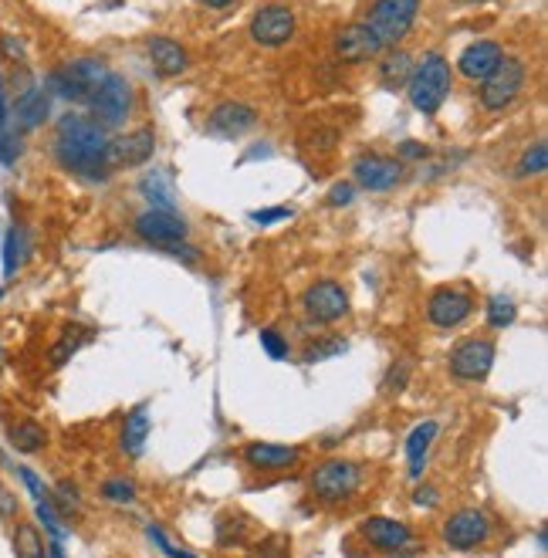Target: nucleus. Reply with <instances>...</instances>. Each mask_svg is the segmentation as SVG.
Here are the masks:
<instances>
[{
  "mask_svg": "<svg viewBox=\"0 0 548 558\" xmlns=\"http://www.w3.org/2000/svg\"><path fill=\"white\" fill-rule=\"evenodd\" d=\"M420 7H423V0H373L366 24L383 48H396V44L413 31V24H417V17H420Z\"/></svg>",
  "mask_w": 548,
  "mask_h": 558,
  "instance_id": "5",
  "label": "nucleus"
},
{
  "mask_svg": "<svg viewBox=\"0 0 548 558\" xmlns=\"http://www.w3.org/2000/svg\"><path fill=\"white\" fill-rule=\"evenodd\" d=\"M109 129L99 126L92 115L85 112H65L55 122V139H51V153L58 166L72 176H82L88 183H105L112 176L109 159Z\"/></svg>",
  "mask_w": 548,
  "mask_h": 558,
  "instance_id": "1",
  "label": "nucleus"
},
{
  "mask_svg": "<svg viewBox=\"0 0 548 558\" xmlns=\"http://www.w3.org/2000/svg\"><path fill=\"white\" fill-rule=\"evenodd\" d=\"M21 132H17L14 126H7L4 132H0V163L4 166H14L17 156H21Z\"/></svg>",
  "mask_w": 548,
  "mask_h": 558,
  "instance_id": "41",
  "label": "nucleus"
},
{
  "mask_svg": "<svg viewBox=\"0 0 548 558\" xmlns=\"http://www.w3.org/2000/svg\"><path fill=\"white\" fill-rule=\"evenodd\" d=\"M146 538H149V542H153V545H156L159 552H163L166 558H197V555L190 552L187 545H176L173 538L166 535V531L159 528V525H146Z\"/></svg>",
  "mask_w": 548,
  "mask_h": 558,
  "instance_id": "38",
  "label": "nucleus"
},
{
  "mask_svg": "<svg viewBox=\"0 0 548 558\" xmlns=\"http://www.w3.org/2000/svg\"><path fill=\"white\" fill-rule=\"evenodd\" d=\"M295 28L298 21L288 4H264L261 11H254L251 24H247V34L261 48H285L295 38Z\"/></svg>",
  "mask_w": 548,
  "mask_h": 558,
  "instance_id": "13",
  "label": "nucleus"
},
{
  "mask_svg": "<svg viewBox=\"0 0 548 558\" xmlns=\"http://www.w3.org/2000/svg\"><path fill=\"white\" fill-rule=\"evenodd\" d=\"M51 119V95L44 85H28L14 102V122L17 132H34Z\"/></svg>",
  "mask_w": 548,
  "mask_h": 558,
  "instance_id": "20",
  "label": "nucleus"
},
{
  "mask_svg": "<svg viewBox=\"0 0 548 558\" xmlns=\"http://www.w3.org/2000/svg\"><path fill=\"white\" fill-rule=\"evenodd\" d=\"M258 126V109L247 102H220L207 115V132L217 139H241Z\"/></svg>",
  "mask_w": 548,
  "mask_h": 558,
  "instance_id": "16",
  "label": "nucleus"
},
{
  "mask_svg": "<svg viewBox=\"0 0 548 558\" xmlns=\"http://www.w3.org/2000/svg\"><path fill=\"white\" fill-rule=\"evenodd\" d=\"M440 423L437 420H423L410 430L406 437V460H410V481H423V471H427V454L437 440Z\"/></svg>",
  "mask_w": 548,
  "mask_h": 558,
  "instance_id": "24",
  "label": "nucleus"
},
{
  "mask_svg": "<svg viewBox=\"0 0 548 558\" xmlns=\"http://www.w3.org/2000/svg\"><path fill=\"white\" fill-rule=\"evenodd\" d=\"M288 217H295V207H268V210H254L251 214L254 224H261V227H271V224L288 220Z\"/></svg>",
  "mask_w": 548,
  "mask_h": 558,
  "instance_id": "44",
  "label": "nucleus"
},
{
  "mask_svg": "<svg viewBox=\"0 0 548 558\" xmlns=\"http://www.w3.org/2000/svg\"><path fill=\"white\" fill-rule=\"evenodd\" d=\"M450 88H454V72H450V61L440 55V51H427L417 65H413V75L406 82V95H410V105L423 115H437L440 105L447 102Z\"/></svg>",
  "mask_w": 548,
  "mask_h": 558,
  "instance_id": "2",
  "label": "nucleus"
},
{
  "mask_svg": "<svg viewBox=\"0 0 548 558\" xmlns=\"http://www.w3.org/2000/svg\"><path fill=\"white\" fill-rule=\"evenodd\" d=\"M244 464L251 471H285L302 460V447L295 444H268V440H254L244 447Z\"/></svg>",
  "mask_w": 548,
  "mask_h": 558,
  "instance_id": "19",
  "label": "nucleus"
},
{
  "mask_svg": "<svg viewBox=\"0 0 548 558\" xmlns=\"http://www.w3.org/2000/svg\"><path fill=\"white\" fill-rule=\"evenodd\" d=\"M139 193L153 203V210H176V183L170 170H149L139 180Z\"/></svg>",
  "mask_w": 548,
  "mask_h": 558,
  "instance_id": "26",
  "label": "nucleus"
},
{
  "mask_svg": "<svg viewBox=\"0 0 548 558\" xmlns=\"http://www.w3.org/2000/svg\"><path fill=\"white\" fill-rule=\"evenodd\" d=\"M17 477H21L24 487H28V491L34 494V501H51V491L44 487V481L31 471V467H17Z\"/></svg>",
  "mask_w": 548,
  "mask_h": 558,
  "instance_id": "43",
  "label": "nucleus"
},
{
  "mask_svg": "<svg viewBox=\"0 0 548 558\" xmlns=\"http://www.w3.org/2000/svg\"><path fill=\"white\" fill-rule=\"evenodd\" d=\"M302 312L315 325H335L349 315V291L332 278H322L302 291Z\"/></svg>",
  "mask_w": 548,
  "mask_h": 558,
  "instance_id": "9",
  "label": "nucleus"
},
{
  "mask_svg": "<svg viewBox=\"0 0 548 558\" xmlns=\"http://www.w3.org/2000/svg\"><path fill=\"white\" fill-rule=\"evenodd\" d=\"M7 444H11L17 454H38V450L48 447V430L34 420H17L7 427Z\"/></svg>",
  "mask_w": 548,
  "mask_h": 558,
  "instance_id": "27",
  "label": "nucleus"
},
{
  "mask_svg": "<svg viewBox=\"0 0 548 558\" xmlns=\"http://www.w3.org/2000/svg\"><path fill=\"white\" fill-rule=\"evenodd\" d=\"M548 170V146L545 143H532L521 153L518 166H515V176L518 180H528V176H542Z\"/></svg>",
  "mask_w": 548,
  "mask_h": 558,
  "instance_id": "33",
  "label": "nucleus"
},
{
  "mask_svg": "<svg viewBox=\"0 0 548 558\" xmlns=\"http://www.w3.org/2000/svg\"><path fill=\"white\" fill-rule=\"evenodd\" d=\"M261 349L268 352L274 362H281V359L291 356V345H288V339L278 329H261Z\"/></svg>",
  "mask_w": 548,
  "mask_h": 558,
  "instance_id": "40",
  "label": "nucleus"
},
{
  "mask_svg": "<svg viewBox=\"0 0 548 558\" xmlns=\"http://www.w3.org/2000/svg\"><path fill=\"white\" fill-rule=\"evenodd\" d=\"M149 430H153V416H149V406L146 403L132 406V410L126 413V423H122V433H119V450H122V454H126L129 460L143 457Z\"/></svg>",
  "mask_w": 548,
  "mask_h": 558,
  "instance_id": "23",
  "label": "nucleus"
},
{
  "mask_svg": "<svg viewBox=\"0 0 548 558\" xmlns=\"http://www.w3.org/2000/svg\"><path fill=\"white\" fill-rule=\"evenodd\" d=\"M430 149L423 143H413V139H406V143H400V159H427Z\"/></svg>",
  "mask_w": 548,
  "mask_h": 558,
  "instance_id": "48",
  "label": "nucleus"
},
{
  "mask_svg": "<svg viewBox=\"0 0 548 558\" xmlns=\"http://www.w3.org/2000/svg\"><path fill=\"white\" fill-rule=\"evenodd\" d=\"M132 230H136L139 241H146L149 247H159V251H166L170 244H180L190 237L187 220L176 214V210H153V207L136 217Z\"/></svg>",
  "mask_w": 548,
  "mask_h": 558,
  "instance_id": "14",
  "label": "nucleus"
},
{
  "mask_svg": "<svg viewBox=\"0 0 548 558\" xmlns=\"http://www.w3.org/2000/svg\"><path fill=\"white\" fill-rule=\"evenodd\" d=\"M349 345L342 335H318L315 342H308L305 349H302V362L305 366H315V362H325V359H335V356H342Z\"/></svg>",
  "mask_w": 548,
  "mask_h": 558,
  "instance_id": "31",
  "label": "nucleus"
},
{
  "mask_svg": "<svg viewBox=\"0 0 548 558\" xmlns=\"http://www.w3.org/2000/svg\"><path fill=\"white\" fill-rule=\"evenodd\" d=\"M244 518H220V525H217V545H224V548H231V545H241L244 542Z\"/></svg>",
  "mask_w": 548,
  "mask_h": 558,
  "instance_id": "39",
  "label": "nucleus"
},
{
  "mask_svg": "<svg viewBox=\"0 0 548 558\" xmlns=\"http://www.w3.org/2000/svg\"><path fill=\"white\" fill-rule=\"evenodd\" d=\"M14 508H17V504L11 501V494L0 491V511H4V515H14Z\"/></svg>",
  "mask_w": 548,
  "mask_h": 558,
  "instance_id": "50",
  "label": "nucleus"
},
{
  "mask_svg": "<svg viewBox=\"0 0 548 558\" xmlns=\"http://www.w3.org/2000/svg\"><path fill=\"white\" fill-rule=\"evenodd\" d=\"M359 487H362V467L356 464V460H346V457L322 460V464L308 474V491H312V498L322 504L349 501Z\"/></svg>",
  "mask_w": 548,
  "mask_h": 558,
  "instance_id": "4",
  "label": "nucleus"
},
{
  "mask_svg": "<svg viewBox=\"0 0 548 558\" xmlns=\"http://www.w3.org/2000/svg\"><path fill=\"white\" fill-rule=\"evenodd\" d=\"M484 315H488V325L491 329H508V325H515V318H518V308H515V301H511L508 295H494L488 301V308H484Z\"/></svg>",
  "mask_w": 548,
  "mask_h": 558,
  "instance_id": "34",
  "label": "nucleus"
},
{
  "mask_svg": "<svg viewBox=\"0 0 548 558\" xmlns=\"http://www.w3.org/2000/svg\"><path fill=\"white\" fill-rule=\"evenodd\" d=\"M203 7H210V11H224V7H231L237 4V0H200Z\"/></svg>",
  "mask_w": 548,
  "mask_h": 558,
  "instance_id": "51",
  "label": "nucleus"
},
{
  "mask_svg": "<svg viewBox=\"0 0 548 558\" xmlns=\"http://www.w3.org/2000/svg\"><path fill=\"white\" fill-rule=\"evenodd\" d=\"M88 339H92V332H88V329H68L55 345H51V352H48L51 369H61L65 362H72V356H75L78 349H82Z\"/></svg>",
  "mask_w": 548,
  "mask_h": 558,
  "instance_id": "30",
  "label": "nucleus"
},
{
  "mask_svg": "<svg viewBox=\"0 0 548 558\" xmlns=\"http://www.w3.org/2000/svg\"><path fill=\"white\" fill-rule=\"evenodd\" d=\"M474 315V295L457 285H447V288H437L430 291L427 298V322L433 329L440 332H450V329H461L467 318Z\"/></svg>",
  "mask_w": 548,
  "mask_h": 558,
  "instance_id": "12",
  "label": "nucleus"
},
{
  "mask_svg": "<svg viewBox=\"0 0 548 558\" xmlns=\"http://www.w3.org/2000/svg\"><path fill=\"white\" fill-rule=\"evenodd\" d=\"M85 105H88V115H92L99 126L119 129L122 122H126L129 115H132V109H136V92H132L129 78H122V75L112 72L102 82L99 92H95Z\"/></svg>",
  "mask_w": 548,
  "mask_h": 558,
  "instance_id": "8",
  "label": "nucleus"
},
{
  "mask_svg": "<svg viewBox=\"0 0 548 558\" xmlns=\"http://www.w3.org/2000/svg\"><path fill=\"white\" fill-rule=\"evenodd\" d=\"M146 55H149L153 68L163 78H176V75H183L190 68L187 48H183L180 41L166 38V34H153V38H146Z\"/></svg>",
  "mask_w": 548,
  "mask_h": 558,
  "instance_id": "22",
  "label": "nucleus"
},
{
  "mask_svg": "<svg viewBox=\"0 0 548 558\" xmlns=\"http://www.w3.org/2000/svg\"><path fill=\"white\" fill-rule=\"evenodd\" d=\"M410 372H413L410 359H396L390 366V372L383 376V386H379V389H383V396H400L406 389V383H410Z\"/></svg>",
  "mask_w": 548,
  "mask_h": 558,
  "instance_id": "37",
  "label": "nucleus"
},
{
  "mask_svg": "<svg viewBox=\"0 0 548 558\" xmlns=\"http://www.w3.org/2000/svg\"><path fill=\"white\" fill-rule=\"evenodd\" d=\"M464 4H488V0H464Z\"/></svg>",
  "mask_w": 548,
  "mask_h": 558,
  "instance_id": "55",
  "label": "nucleus"
},
{
  "mask_svg": "<svg viewBox=\"0 0 548 558\" xmlns=\"http://www.w3.org/2000/svg\"><path fill=\"white\" fill-rule=\"evenodd\" d=\"M102 498L109 504H136L139 487L132 477H109V481H102Z\"/></svg>",
  "mask_w": 548,
  "mask_h": 558,
  "instance_id": "35",
  "label": "nucleus"
},
{
  "mask_svg": "<svg viewBox=\"0 0 548 558\" xmlns=\"http://www.w3.org/2000/svg\"><path fill=\"white\" fill-rule=\"evenodd\" d=\"M359 535L373 548H379L383 555H393V558H413L417 552H423V548L413 542V528L396 518H379V515L366 518L359 525Z\"/></svg>",
  "mask_w": 548,
  "mask_h": 558,
  "instance_id": "10",
  "label": "nucleus"
},
{
  "mask_svg": "<svg viewBox=\"0 0 548 558\" xmlns=\"http://www.w3.org/2000/svg\"><path fill=\"white\" fill-rule=\"evenodd\" d=\"M413 65H417V58H413L410 51L386 48L383 55H379V85L390 88V92H400V88H406V82H410Z\"/></svg>",
  "mask_w": 548,
  "mask_h": 558,
  "instance_id": "25",
  "label": "nucleus"
},
{
  "mask_svg": "<svg viewBox=\"0 0 548 558\" xmlns=\"http://www.w3.org/2000/svg\"><path fill=\"white\" fill-rule=\"evenodd\" d=\"M51 504H55V511L61 518L82 515V491H78L75 481H58L51 487Z\"/></svg>",
  "mask_w": 548,
  "mask_h": 558,
  "instance_id": "32",
  "label": "nucleus"
},
{
  "mask_svg": "<svg viewBox=\"0 0 548 558\" xmlns=\"http://www.w3.org/2000/svg\"><path fill=\"white\" fill-rule=\"evenodd\" d=\"M14 555L17 558H48V545H44L38 525H31V521H17V528H14Z\"/></svg>",
  "mask_w": 548,
  "mask_h": 558,
  "instance_id": "29",
  "label": "nucleus"
},
{
  "mask_svg": "<svg viewBox=\"0 0 548 558\" xmlns=\"http://www.w3.org/2000/svg\"><path fill=\"white\" fill-rule=\"evenodd\" d=\"M34 504H38L34 511H38V521L44 525V531L51 535V542H65L68 528H65V518L55 511V504H51V501H34Z\"/></svg>",
  "mask_w": 548,
  "mask_h": 558,
  "instance_id": "36",
  "label": "nucleus"
},
{
  "mask_svg": "<svg viewBox=\"0 0 548 558\" xmlns=\"http://www.w3.org/2000/svg\"><path fill=\"white\" fill-rule=\"evenodd\" d=\"M413 504H417V508H437V504H440V487L420 484L417 491H413Z\"/></svg>",
  "mask_w": 548,
  "mask_h": 558,
  "instance_id": "46",
  "label": "nucleus"
},
{
  "mask_svg": "<svg viewBox=\"0 0 548 558\" xmlns=\"http://www.w3.org/2000/svg\"><path fill=\"white\" fill-rule=\"evenodd\" d=\"M112 75V68L105 65L102 58H75L68 61L65 68H58V72H51L44 78V88H48L51 99H65V102H88L95 92L102 88L105 78Z\"/></svg>",
  "mask_w": 548,
  "mask_h": 558,
  "instance_id": "3",
  "label": "nucleus"
},
{
  "mask_svg": "<svg viewBox=\"0 0 548 558\" xmlns=\"http://www.w3.org/2000/svg\"><path fill=\"white\" fill-rule=\"evenodd\" d=\"M501 58H505V48H501L498 41H474V44H467L461 51V58H457V72L464 78H471V82H484V78L498 68Z\"/></svg>",
  "mask_w": 548,
  "mask_h": 558,
  "instance_id": "21",
  "label": "nucleus"
},
{
  "mask_svg": "<svg viewBox=\"0 0 548 558\" xmlns=\"http://www.w3.org/2000/svg\"><path fill=\"white\" fill-rule=\"evenodd\" d=\"M525 78H528L525 61L515 58V55H505L498 61V68H494V72L481 82V92H477L481 109L505 112L508 105H515V99L521 95V88H525Z\"/></svg>",
  "mask_w": 548,
  "mask_h": 558,
  "instance_id": "7",
  "label": "nucleus"
},
{
  "mask_svg": "<svg viewBox=\"0 0 548 558\" xmlns=\"http://www.w3.org/2000/svg\"><path fill=\"white\" fill-rule=\"evenodd\" d=\"M48 558H65V548H61V542H48Z\"/></svg>",
  "mask_w": 548,
  "mask_h": 558,
  "instance_id": "52",
  "label": "nucleus"
},
{
  "mask_svg": "<svg viewBox=\"0 0 548 558\" xmlns=\"http://www.w3.org/2000/svg\"><path fill=\"white\" fill-rule=\"evenodd\" d=\"M28 254H31L28 230H24L21 224H14L11 230H7V237H4V278H14V274L24 268Z\"/></svg>",
  "mask_w": 548,
  "mask_h": 558,
  "instance_id": "28",
  "label": "nucleus"
},
{
  "mask_svg": "<svg viewBox=\"0 0 548 558\" xmlns=\"http://www.w3.org/2000/svg\"><path fill=\"white\" fill-rule=\"evenodd\" d=\"M4 359H7V356H4V342H0V369H4Z\"/></svg>",
  "mask_w": 548,
  "mask_h": 558,
  "instance_id": "54",
  "label": "nucleus"
},
{
  "mask_svg": "<svg viewBox=\"0 0 548 558\" xmlns=\"http://www.w3.org/2000/svg\"><path fill=\"white\" fill-rule=\"evenodd\" d=\"M325 200H329V207H349L356 200V183H335Z\"/></svg>",
  "mask_w": 548,
  "mask_h": 558,
  "instance_id": "45",
  "label": "nucleus"
},
{
  "mask_svg": "<svg viewBox=\"0 0 548 558\" xmlns=\"http://www.w3.org/2000/svg\"><path fill=\"white\" fill-rule=\"evenodd\" d=\"M383 44L373 31H369L366 21H352L346 24L339 34H335V55L339 61H346V65H362V61H376L383 55Z\"/></svg>",
  "mask_w": 548,
  "mask_h": 558,
  "instance_id": "17",
  "label": "nucleus"
},
{
  "mask_svg": "<svg viewBox=\"0 0 548 558\" xmlns=\"http://www.w3.org/2000/svg\"><path fill=\"white\" fill-rule=\"evenodd\" d=\"M0 48H4V55L11 58V61L24 65V44H21V38H14V34H4V38H0Z\"/></svg>",
  "mask_w": 548,
  "mask_h": 558,
  "instance_id": "47",
  "label": "nucleus"
},
{
  "mask_svg": "<svg viewBox=\"0 0 548 558\" xmlns=\"http://www.w3.org/2000/svg\"><path fill=\"white\" fill-rule=\"evenodd\" d=\"M352 180L369 193H386L403 180V159L383 156V153H366L356 159V166H352Z\"/></svg>",
  "mask_w": 548,
  "mask_h": 558,
  "instance_id": "15",
  "label": "nucleus"
},
{
  "mask_svg": "<svg viewBox=\"0 0 548 558\" xmlns=\"http://www.w3.org/2000/svg\"><path fill=\"white\" fill-rule=\"evenodd\" d=\"M545 545H548V531L538 528V548H545Z\"/></svg>",
  "mask_w": 548,
  "mask_h": 558,
  "instance_id": "53",
  "label": "nucleus"
},
{
  "mask_svg": "<svg viewBox=\"0 0 548 558\" xmlns=\"http://www.w3.org/2000/svg\"><path fill=\"white\" fill-rule=\"evenodd\" d=\"M11 126V112H7V95H4V78H0V132Z\"/></svg>",
  "mask_w": 548,
  "mask_h": 558,
  "instance_id": "49",
  "label": "nucleus"
},
{
  "mask_svg": "<svg viewBox=\"0 0 548 558\" xmlns=\"http://www.w3.org/2000/svg\"><path fill=\"white\" fill-rule=\"evenodd\" d=\"M153 153H156V132L149 126H139L126 132V136L112 139V146H109L112 170H116V166H129V170L132 166H146L149 159H153Z\"/></svg>",
  "mask_w": 548,
  "mask_h": 558,
  "instance_id": "18",
  "label": "nucleus"
},
{
  "mask_svg": "<svg viewBox=\"0 0 548 558\" xmlns=\"http://www.w3.org/2000/svg\"><path fill=\"white\" fill-rule=\"evenodd\" d=\"M491 531H494V525H491V518L484 515V511L461 508V511H454V515L444 521L440 538H444V545L454 548V552H474V548L488 545Z\"/></svg>",
  "mask_w": 548,
  "mask_h": 558,
  "instance_id": "11",
  "label": "nucleus"
},
{
  "mask_svg": "<svg viewBox=\"0 0 548 558\" xmlns=\"http://www.w3.org/2000/svg\"><path fill=\"white\" fill-rule=\"evenodd\" d=\"M254 558H288V538L268 535L264 542L254 545Z\"/></svg>",
  "mask_w": 548,
  "mask_h": 558,
  "instance_id": "42",
  "label": "nucleus"
},
{
  "mask_svg": "<svg viewBox=\"0 0 548 558\" xmlns=\"http://www.w3.org/2000/svg\"><path fill=\"white\" fill-rule=\"evenodd\" d=\"M494 359H498V345L488 335H474V339H464L450 349L447 356V369L457 383H484L494 369Z\"/></svg>",
  "mask_w": 548,
  "mask_h": 558,
  "instance_id": "6",
  "label": "nucleus"
}]
</instances>
